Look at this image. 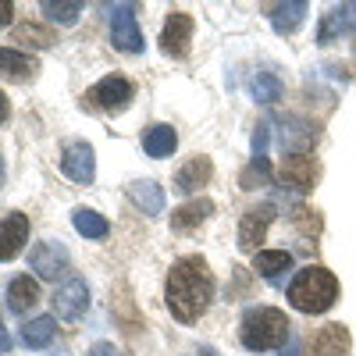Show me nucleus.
I'll return each instance as SVG.
<instances>
[{
	"label": "nucleus",
	"mask_w": 356,
	"mask_h": 356,
	"mask_svg": "<svg viewBox=\"0 0 356 356\" xmlns=\"http://www.w3.org/2000/svg\"><path fill=\"white\" fill-rule=\"evenodd\" d=\"M189 43H193V15L189 11H171L164 22V33H161V50L175 61L189 57Z\"/></svg>",
	"instance_id": "obj_8"
},
{
	"label": "nucleus",
	"mask_w": 356,
	"mask_h": 356,
	"mask_svg": "<svg viewBox=\"0 0 356 356\" xmlns=\"http://www.w3.org/2000/svg\"><path fill=\"white\" fill-rule=\"evenodd\" d=\"M129 200L139 207L143 214H150V218H157V214H164V189L157 186V182H132L129 186Z\"/></svg>",
	"instance_id": "obj_19"
},
{
	"label": "nucleus",
	"mask_w": 356,
	"mask_h": 356,
	"mask_svg": "<svg viewBox=\"0 0 356 356\" xmlns=\"http://www.w3.org/2000/svg\"><path fill=\"white\" fill-rule=\"evenodd\" d=\"M349 346H353V339H349L346 324H324L314 335V356H346Z\"/></svg>",
	"instance_id": "obj_16"
},
{
	"label": "nucleus",
	"mask_w": 356,
	"mask_h": 356,
	"mask_svg": "<svg viewBox=\"0 0 356 356\" xmlns=\"http://www.w3.org/2000/svg\"><path fill=\"white\" fill-rule=\"evenodd\" d=\"M54 335H57V317H33L22 328V342L29 349H47L54 342Z\"/></svg>",
	"instance_id": "obj_23"
},
{
	"label": "nucleus",
	"mask_w": 356,
	"mask_h": 356,
	"mask_svg": "<svg viewBox=\"0 0 356 356\" xmlns=\"http://www.w3.org/2000/svg\"><path fill=\"white\" fill-rule=\"evenodd\" d=\"M211 175H214L211 157H193V161H186L182 168H178L171 189H175V193H182V196H189V193H196L200 186L211 182Z\"/></svg>",
	"instance_id": "obj_13"
},
{
	"label": "nucleus",
	"mask_w": 356,
	"mask_h": 356,
	"mask_svg": "<svg viewBox=\"0 0 356 356\" xmlns=\"http://www.w3.org/2000/svg\"><path fill=\"white\" fill-rule=\"evenodd\" d=\"M40 72V61L33 54H22L15 47H0V75L11 82H29Z\"/></svg>",
	"instance_id": "obj_14"
},
{
	"label": "nucleus",
	"mask_w": 356,
	"mask_h": 356,
	"mask_svg": "<svg viewBox=\"0 0 356 356\" xmlns=\"http://www.w3.org/2000/svg\"><path fill=\"white\" fill-rule=\"evenodd\" d=\"M11 349V339H8V328H4V321H0V353H8Z\"/></svg>",
	"instance_id": "obj_34"
},
{
	"label": "nucleus",
	"mask_w": 356,
	"mask_h": 356,
	"mask_svg": "<svg viewBox=\"0 0 356 356\" xmlns=\"http://www.w3.org/2000/svg\"><path fill=\"white\" fill-rule=\"evenodd\" d=\"M214 214V200H189V203H182L178 211H171V228L175 232H193V228H200L207 218Z\"/></svg>",
	"instance_id": "obj_17"
},
{
	"label": "nucleus",
	"mask_w": 356,
	"mask_h": 356,
	"mask_svg": "<svg viewBox=\"0 0 356 356\" xmlns=\"http://www.w3.org/2000/svg\"><path fill=\"white\" fill-rule=\"evenodd\" d=\"M0 178H4V168H0Z\"/></svg>",
	"instance_id": "obj_35"
},
{
	"label": "nucleus",
	"mask_w": 356,
	"mask_h": 356,
	"mask_svg": "<svg viewBox=\"0 0 356 356\" xmlns=\"http://www.w3.org/2000/svg\"><path fill=\"white\" fill-rule=\"evenodd\" d=\"M72 225H75L79 235H86V239H107V232H111L107 218L97 214V211H86V207H79L72 214Z\"/></svg>",
	"instance_id": "obj_24"
},
{
	"label": "nucleus",
	"mask_w": 356,
	"mask_h": 356,
	"mask_svg": "<svg viewBox=\"0 0 356 356\" xmlns=\"http://www.w3.org/2000/svg\"><path fill=\"white\" fill-rule=\"evenodd\" d=\"M61 171L72 178V182L79 186H89L97 178V157H93V146L75 139L65 146V154H61Z\"/></svg>",
	"instance_id": "obj_10"
},
{
	"label": "nucleus",
	"mask_w": 356,
	"mask_h": 356,
	"mask_svg": "<svg viewBox=\"0 0 356 356\" xmlns=\"http://www.w3.org/2000/svg\"><path fill=\"white\" fill-rule=\"evenodd\" d=\"M50 303H54V317L57 321H79L86 314V307H89V285H86V278H79V275L65 278L61 285L54 289Z\"/></svg>",
	"instance_id": "obj_6"
},
{
	"label": "nucleus",
	"mask_w": 356,
	"mask_h": 356,
	"mask_svg": "<svg viewBox=\"0 0 356 356\" xmlns=\"http://www.w3.org/2000/svg\"><path fill=\"white\" fill-rule=\"evenodd\" d=\"M111 43L122 54H143V33H139L132 4H118L114 8V15H111Z\"/></svg>",
	"instance_id": "obj_7"
},
{
	"label": "nucleus",
	"mask_w": 356,
	"mask_h": 356,
	"mask_svg": "<svg viewBox=\"0 0 356 356\" xmlns=\"http://www.w3.org/2000/svg\"><path fill=\"white\" fill-rule=\"evenodd\" d=\"M68 264H72V257H68L61 239H47V243H36L29 250V267L36 271L40 282H57L68 271Z\"/></svg>",
	"instance_id": "obj_5"
},
{
	"label": "nucleus",
	"mask_w": 356,
	"mask_h": 356,
	"mask_svg": "<svg viewBox=\"0 0 356 356\" xmlns=\"http://www.w3.org/2000/svg\"><path fill=\"white\" fill-rule=\"evenodd\" d=\"M264 186H271V164H267V157H253L239 175V189L253 193V189H264Z\"/></svg>",
	"instance_id": "obj_25"
},
{
	"label": "nucleus",
	"mask_w": 356,
	"mask_h": 356,
	"mask_svg": "<svg viewBox=\"0 0 356 356\" xmlns=\"http://www.w3.org/2000/svg\"><path fill=\"white\" fill-rule=\"evenodd\" d=\"M43 15L57 25H75L82 15V4H57V0H43Z\"/></svg>",
	"instance_id": "obj_28"
},
{
	"label": "nucleus",
	"mask_w": 356,
	"mask_h": 356,
	"mask_svg": "<svg viewBox=\"0 0 356 356\" xmlns=\"http://www.w3.org/2000/svg\"><path fill=\"white\" fill-rule=\"evenodd\" d=\"M296 225H300L303 232H317L321 228V221L314 218V211H300V214H296Z\"/></svg>",
	"instance_id": "obj_30"
},
{
	"label": "nucleus",
	"mask_w": 356,
	"mask_h": 356,
	"mask_svg": "<svg viewBox=\"0 0 356 356\" xmlns=\"http://www.w3.org/2000/svg\"><path fill=\"white\" fill-rule=\"evenodd\" d=\"M15 43H29V47H40V50H47V47H54L57 40H54V33L50 29H43V25H18L15 29Z\"/></svg>",
	"instance_id": "obj_27"
},
{
	"label": "nucleus",
	"mask_w": 356,
	"mask_h": 356,
	"mask_svg": "<svg viewBox=\"0 0 356 356\" xmlns=\"http://www.w3.org/2000/svg\"><path fill=\"white\" fill-rule=\"evenodd\" d=\"M164 300H168V310L182 324L200 321V314L214 300V275H211V267H207L203 257H182L171 264Z\"/></svg>",
	"instance_id": "obj_1"
},
{
	"label": "nucleus",
	"mask_w": 356,
	"mask_h": 356,
	"mask_svg": "<svg viewBox=\"0 0 356 356\" xmlns=\"http://www.w3.org/2000/svg\"><path fill=\"white\" fill-rule=\"evenodd\" d=\"M292 267V253H285V250H257L253 253V271L257 275H264V278H278L282 271H289Z\"/></svg>",
	"instance_id": "obj_22"
},
{
	"label": "nucleus",
	"mask_w": 356,
	"mask_h": 356,
	"mask_svg": "<svg viewBox=\"0 0 356 356\" xmlns=\"http://www.w3.org/2000/svg\"><path fill=\"white\" fill-rule=\"evenodd\" d=\"M278 175H282L285 186L307 193V189H314V182H317V161H314L310 154H289V157L282 161Z\"/></svg>",
	"instance_id": "obj_12"
},
{
	"label": "nucleus",
	"mask_w": 356,
	"mask_h": 356,
	"mask_svg": "<svg viewBox=\"0 0 356 356\" xmlns=\"http://www.w3.org/2000/svg\"><path fill=\"white\" fill-rule=\"evenodd\" d=\"M11 15H15V4H11V0H0V25H8Z\"/></svg>",
	"instance_id": "obj_32"
},
{
	"label": "nucleus",
	"mask_w": 356,
	"mask_h": 356,
	"mask_svg": "<svg viewBox=\"0 0 356 356\" xmlns=\"http://www.w3.org/2000/svg\"><path fill=\"white\" fill-rule=\"evenodd\" d=\"M4 300H8V310H11V314H29V310L40 303V285L29 278V275H18V278L8 282Z\"/></svg>",
	"instance_id": "obj_15"
},
{
	"label": "nucleus",
	"mask_w": 356,
	"mask_h": 356,
	"mask_svg": "<svg viewBox=\"0 0 356 356\" xmlns=\"http://www.w3.org/2000/svg\"><path fill=\"white\" fill-rule=\"evenodd\" d=\"M292 339V324L282 310L275 307H250L243 314L239 324V342L250 353H271V349H285V342Z\"/></svg>",
	"instance_id": "obj_3"
},
{
	"label": "nucleus",
	"mask_w": 356,
	"mask_h": 356,
	"mask_svg": "<svg viewBox=\"0 0 356 356\" xmlns=\"http://www.w3.org/2000/svg\"><path fill=\"white\" fill-rule=\"evenodd\" d=\"M356 25V4H346V8H332L321 22V33H317V43H332L335 36H346L353 33Z\"/></svg>",
	"instance_id": "obj_18"
},
{
	"label": "nucleus",
	"mask_w": 356,
	"mask_h": 356,
	"mask_svg": "<svg viewBox=\"0 0 356 356\" xmlns=\"http://www.w3.org/2000/svg\"><path fill=\"white\" fill-rule=\"evenodd\" d=\"M86 356H118V349H114L111 342H97V346H93V349H89Z\"/></svg>",
	"instance_id": "obj_31"
},
{
	"label": "nucleus",
	"mask_w": 356,
	"mask_h": 356,
	"mask_svg": "<svg viewBox=\"0 0 356 356\" xmlns=\"http://www.w3.org/2000/svg\"><path fill=\"white\" fill-rule=\"evenodd\" d=\"M8 114H11V104H8V97H4V93H0V125L8 122Z\"/></svg>",
	"instance_id": "obj_33"
},
{
	"label": "nucleus",
	"mask_w": 356,
	"mask_h": 356,
	"mask_svg": "<svg viewBox=\"0 0 356 356\" xmlns=\"http://www.w3.org/2000/svg\"><path fill=\"white\" fill-rule=\"evenodd\" d=\"M271 221H275V203L250 207V211L243 214V221H239V250L243 253H257V246L264 243V235H267V228H271Z\"/></svg>",
	"instance_id": "obj_9"
},
{
	"label": "nucleus",
	"mask_w": 356,
	"mask_h": 356,
	"mask_svg": "<svg viewBox=\"0 0 356 356\" xmlns=\"http://www.w3.org/2000/svg\"><path fill=\"white\" fill-rule=\"evenodd\" d=\"M89 107H97L104 114H122L129 111V104L136 100V86L125 79V75H107L100 79L93 89H86V97H82Z\"/></svg>",
	"instance_id": "obj_4"
},
{
	"label": "nucleus",
	"mask_w": 356,
	"mask_h": 356,
	"mask_svg": "<svg viewBox=\"0 0 356 356\" xmlns=\"http://www.w3.org/2000/svg\"><path fill=\"white\" fill-rule=\"evenodd\" d=\"M29 243V218L25 214H8V218H0V264H8L15 260Z\"/></svg>",
	"instance_id": "obj_11"
},
{
	"label": "nucleus",
	"mask_w": 356,
	"mask_h": 356,
	"mask_svg": "<svg viewBox=\"0 0 356 356\" xmlns=\"http://www.w3.org/2000/svg\"><path fill=\"white\" fill-rule=\"evenodd\" d=\"M175 146H178V136H175L171 125H150V129H146V136H143L146 157H157V161L161 157H171Z\"/></svg>",
	"instance_id": "obj_21"
},
{
	"label": "nucleus",
	"mask_w": 356,
	"mask_h": 356,
	"mask_svg": "<svg viewBox=\"0 0 356 356\" xmlns=\"http://www.w3.org/2000/svg\"><path fill=\"white\" fill-rule=\"evenodd\" d=\"M307 4L303 0H292V4H275L271 8V25H275V33L278 36H292L296 29L303 25V18H307Z\"/></svg>",
	"instance_id": "obj_20"
},
{
	"label": "nucleus",
	"mask_w": 356,
	"mask_h": 356,
	"mask_svg": "<svg viewBox=\"0 0 356 356\" xmlns=\"http://www.w3.org/2000/svg\"><path fill=\"white\" fill-rule=\"evenodd\" d=\"M250 89H253V97H257L260 104H275V100H282V82H278L271 72H257V75L250 79Z\"/></svg>",
	"instance_id": "obj_26"
},
{
	"label": "nucleus",
	"mask_w": 356,
	"mask_h": 356,
	"mask_svg": "<svg viewBox=\"0 0 356 356\" xmlns=\"http://www.w3.org/2000/svg\"><path fill=\"white\" fill-rule=\"evenodd\" d=\"M267 136H271V125L260 122V125L253 129V139H250V146H253V157H267Z\"/></svg>",
	"instance_id": "obj_29"
},
{
	"label": "nucleus",
	"mask_w": 356,
	"mask_h": 356,
	"mask_svg": "<svg viewBox=\"0 0 356 356\" xmlns=\"http://www.w3.org/2000/svg\"><path fill=\"white\" fill-rule=\"evenodd\" d=\"M289 303L292 310L300 314H324L332 310L335 300H339V278L321 264H310L303 271H296V278L289 282Z\"/></svg>",
	"instance_id": "obj_2"
}]
</instances>
